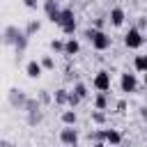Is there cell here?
Wrapping results in <instances>:
<instances>
[{
  "label": "cell",
  "mask_w": 147,
  "mask_h": 147,
  "mask_svg": "<svg viewBox=\"0 0 147 147\" xmlns=\"http://www.w3.org/2000/svg\"><path fill=\"white\" fill-rule=\"evenodd\" d=\"M76 122H78V115H76L74 108L62 113V124H64V126H76Z\"/></svg>",
  "instance_id": "cell-15"
},
{
  "label": "cell",
  "mask_w": 147,
  "mask_h": 147,
  "mask_svg": "<svg viewBox=\"0 0 147 147\" xmlns=\"http://www.w3.org/2000/svg\"><path fill=\"white\" fill-rule=\"evenodd\" d=\"M60 142L62 145H76L78 142V129L76 126H64L60 131Z\"/></svg>",
  "instance_id": "cell-7"
},
{
  "label": "cell",
  "mask_w": 147,
  "mask_h": 147,
  "mask_svg": "<svg viewBox=\"0 0 147 147\" xmlns=\"http://www.w3.org/2000/svg\"><path fill=\"white\" fill-rule=\"evenodd\" d=\"M94 108H96V110H106V108H108V96H106V92H99V94L94 96Z\"/></svg>",
  "instance_id": "cell-18"
},
{
  "label": "cell",
  "mask_w": 147,
  "mask_h": 147,
  "mask_svg": "<svg viewBox=\"0 0 147 147\" xmlns=\"http://www.w3.org/2000/svg\"><path fill=\"white\" fill-rule=\"evenodd\" d=\"M44 11H46V16H53L55 11H60L57 0H44Z\"/></svg>",
  "instance_id": "cell-21"
},
{
  "label": "cell",
  "mask_w": 147,
  "mask_h": 147,
  "mask_svg": "<svg viewBox=\"0 0 147 147\" xmlns=\"http://www.w3.org/2000/svg\"><path fill=\"white\" fill-rule=\"evenodd\" d=\"M80 53V44H78V39L76 37H69L67 41H64V46H62V55H78Z\"/></svg>",
  "instance_id": "cell-11"
},
{
  "label": "cell",
  "mask_w": 147,
  "mask_h": 147,
  "mask_svg": "<svg viewBox=\"0 0 147 147\" xmlns=\"http://www.w3.org/2000/svg\"><path fill=\"white\" fill-rule=\"evenodd\" d=\"M145 44V37H142V30H138V28H129V32L124 34V46L126 48H140Z\"/></svg>",
  "instance_id": "cell-3"
},
{
  "label": "cell",
  "mask_w": 147,
  "mask_h": 147,
  "mask_svg": "<svg viewBox=\"0 0 147 147\" xmlns=\"http://www.w3.org/2000/svg\"><path fill=\"white\" fill-rule=\"evenodd\" d=\"M25 48H28V37L21 32V37L14 41V51H16V55H21V53H25Z\"/></svg>",
  "instance_id": "cell-16"
},
{
  "label": "cell",
  "mask_w": 147,
  "mask_h": 147,
  "mask_svg": "<svg viewBox=\"0 0 147 147\" xmlns=\"http://www.w3.org/2000/svg\"><path fill=\"white\" fill-rule=\"evenodd\" d=\"M23 5H25L28 9H37V7H39V0H23Z\"/></svg>",
  "instance_id": "cell-27"
},
{
  "label": "cell",
  "mask_w": 147,
  "mask_h": 147,
  "mask_svg": "<svg viewBox=\"0 0 147 147\" xmlns=\"http://www.w3.org/2000/svg\"><path fill=\"white\" fill-rule=\"evenodd\" d=\"M90 117H92L94 124H103V122H106V113H103V110H96V108L90 113Z\"/></svg>",
  "instance_id": "cell-22"
},
{
  "label": "cell",
  "mask_w": 147,
  "mask_h": 147,
  "mask_svg": "<svg viewBox=\"0 0 147 147\" xmlns=\"http://www.w3.org/2000/svg\"><path fill=\"white\" fill-rule=\"evenodd\" d=\"M39 64H41V69H55V60H53L51 55H44V57L39 60Z\"/></svg>",
  "instance_id": "cell-24"
},
{
  "label": "cell",
  "mask_w": 147,
  "mask_h": 147,
  "mask_svg": "<svg viewBox=\"0 0 147 147\" xmlns=\"http://www.w3.org/2000/svg\"><path fill=\"white\" fill-rule=\"evenodd\" d=\"M0 147H18V145L11 142V140H7V138H2V140H0Z\"/></svg>",
  "instance_id": "cell-28"
},
{
  "label": "cell",
  "mask_w": 147,
  "mask_h": 147,
  "mask_svg": "<svg viewBox=\"0 0 147 147\" xmlns=\"http://www.w3.org/2000/svg\"><path fill=\"white\" fill-rule=\"evenodd\" d=\"M101 140L115 147V145H122V133L117 129H101Z\"/></svg>",
  "instance_id": "cell-8"
},
{
  "label": "cell",
  "mask_w": 147,
  "mask_h": 147,
  "mask_svg": "<svg viewBox=\"0 0 147 147\" xmlns=\"http://www.w3.org/2000/svg\"><path fill=\"white\" fill-rule=\"evenodd\" d=\"M92 147H106V142H103V140H94V145H92Z\"/></svg>",
  "instance_id": "cell-31"
},
{
  "label": "cell",
  "mask_w": 147,
  "mask_h": 147,
  "mask_svg": "<svg viewBox=\"0 0 147 147\" xmlns=\"http://www.w3.org/2000/svg\"><path fill=\"white\" fill-rule=\"evenodd\" d=\"M67 94H69V90L60 87V90H55V94H53V101H55L57 106H67Z\"/></svg>",
  "instance_id": "cell-17"
},
{
  "label": "cell",
  "mask_w": 147,
  "mask_h": 147,
  "mask_svg": "<svg viewBox=\"0 0 147 147\" xmlns=\"http://www.w3.org/2000/svg\"><path fill=\"white\" fill-rule=\"evenodd\" d=\"M126 110V101L122 99V101H117V113H124Z\"/></svg>",
  "instance_id": "cell-29"
},
{
  "label": "cell",
  "mask_w": 147,
  "mask_h": 147,
  "mask_svg": "<svg viewBox=\"0 0 147 147\" xmlns=\"http://www.w3.org/2000/svg\"><path fill=\"white\" fill-rule=\"evenodd\" d=\"M62 46H64L62 39H51V51L53 53H62Z\"/></svg>",
  "instance_id": "cell-26"
},
{
  "label": "cell",
  "mask_w": 147,
  "mask_h": 147,
  "mask_svg": "<svg viewBox=\"0 0 147 147\" xmlns=\"http://www.w3.org/2000/svg\"><path fill=\"white\" fill-rule=\"evenodd\" d=\"M133 67H136V71H138V74L147 71V55H136V60H133Z\"/></svg>",
  "instance_id": "cell-19"
},
{
  "label": "cell",
  "mask_w": 147,
  "mask_h": 147,
  "mask_svg": "<svg viewBox=\"0 0 147 147\" xmlns=\"http://www.w3.org/2000/svg\"><path fill=\"white\" fill-rule=\"evenodd\" d=\"M90 44H92V48H96V51H108V48L113 46V37L106 34L103 30H96V28H94V34L90 37Z\"/></svg>",
  "instance_id": "cell-2"
},
{
  "label": "cell",
  "mask_w": 147,
  "mask_h": 147,
  "mask_svg": "<svg viewBox=\"0 0 147 147\" xmlns=\"http://www.w3.org/2000/svg\"><path fill=\"white\" fill-rule=\"evenodd\" d=\"M108 21H110V25H113V28H122V25H124V21H126L124 9H122V7H113V9H110Z\"/></svg>",
  "instance_id": "cell-10"
},
{
  "label": "cell",
  "mask_w": 147,
  "mask_h": 147,
  "mask_svg": "<svg viewBox=\"0 0 147 147\" xmlns=\"http://www.w3.org/2000/svg\"><path fill=\"white\" fill-rule=\"evenodd\" d=\"M57 25H60V30H62L64 34H69V37H71V34L76 32V14H74V9H69V7L60 9Z\"/></svg>",
  "instance_id": "cell-1"
},
{
  "label": "cell",
  "mask_w": 147,
  "mask_h": 147,
  "mask_svg": "<svg viewBox=\"0 0 147 147\" xmlns=\"http://www.w3.org/2000/svg\"><path fill=\"white\" fill-rule=\"evenodd\" d=\"M21 32H23V30H18L16 25H7V28L2 30V34H0V37H2V44H7V46H14V41L21 37Z\"/></svg>",
  "instance_id": "cell-9"
},
{
  "label": "cell",
  "mask_w": 147,
  "mask_h": 147,
  "mask_svg": "<svg viewBox=\"0 0 147 147\" xmlns=\"http://www.w3.org/2000/svg\"><path fill=\"white\" fill-rule=\"evenodd\" d=\"M67 147H78V142H76V145H67Z\"/></svg>",
  "instance_id": "cell-32"
},
{
  "label": "cell",
  "mask_w": 147,
  "mask_h": 147,
  "mask_svg": "<svg viewBox=\"0 0 147 147\" xmlns=\"http://www.w3.org/2000/svg\"><path fill=\"white\" fill-rule=\"evenodd\" d=\"M145 23H147V21H145V16H140V18H138V25H136V28H138V30H145Z\"/></svg>",
  "instance_id": "cell-30"
},
{
  "label": "cell",
  "mask_w": 147,
  "mask_h": 147,
  "mask_svg": "<svg viewBox=\"0 0 147 147\" xmlns=\"http://www.w3.org/2000/svg\"><path fill=\"white\" fill-rule=\"evenodd\" d=\"M41 64H39V60H30L28 64H25V76L28 78H32V80H37L39 76H41Z\"/></svg>",
  "instance_id": "cell-12"
},
{
  "label": "cell",
  "mask_w": 147,
  "mask_h": 147,
  "mask_svg": "<svg viewBox=\"0 0 147 147\" xmlns=\"http://www.w3.org/2000/svg\"><path fill=\"white\" fill-rule=\"evenodd\" d=\"M71 92H74V94H76V96H78L80 101H83V99H87V94H90V92H87V85H85V83H76Z\"/></svg>",
  "instance_id": "cell-20"
},
{
  "label": "cell",
  "mask_w": 147,
  "mask_h": 147,
  "mask_svg": "<svg viewBox=\"0 0 147 147\" xmlns=\"http://www.w3.org/2000/svg\"><path fill=\"white\" fill-rule=\"evenodd\" d=\"M44 119V113H41V108H37V110H30V113H25V122L30 124V126H37L39 122Z\"/></svg>",
  "instance_id": "cell-13"
},
{
  "label": "cell",
  "mask_w": 147,
  "mask_h": 147,
  "mask_svg": "<svg viewBox=\"0 0 147 147\" xmlns=\"http://www.w3.org/2000/svg\"><path fill=\"white\" fill-rule=\"evenodd\" d=\"M0 44H2V37H0Z\"/></svg>",
  "instance_id": "cell-33"
},
{
  "label": "cell",
  "mask_w": 147,
  "mask_h": 147,
  "mask_svg": "<svg viewBox=\"0 0 147 147\" xmlns=\"http://www.w3.org/2000/svg\"><path fill=\"white\" fill-rule=\"evenodd\" d=\"M119 87H122L124 94H133V92H138V76H136V74H122V78H119Z\"/></svg>",
  "instance_id": "cell-5"
},
{
  "label": "cell",
  "mask_w": 147,
  "mask_h": 147,
  "mask_svg": "<svg viewBox=\"0 0 147 147\" xmlns=\"http://www.w3.org/2000/svg\"><path fill=\"white\" fill-rule=\"evenodd\" d=\"M39 30H41V23H39L37 18H32V21H28V25H25V30H23V34H25V37L30 39V37H34V34H37Z\"/></svg>",
  "instance_id": "cell-14"
},
{
  "label": "cell",
  "mask_w": 147,
  "mask_h": 147,
  "mask_svg": "<svg viewBox=\"0 0 147 147\" xmlns=\"http://www.w3.org/2000/svg\"><path fill=\"white\" fill-rule=\"evenodd\" d=\"M25 99H28V94H25L23 90H18V87H9V92H7V101H9L11 108L21 110L23 103H25Z\"/></svg>",
  "instance_id": "cell-4"
},
{
  "label": "cell",
  "mask_w": 147,
  "mask_h": 147,
  "mask_svg": "<svg viewBox=\"0 0 147 147\" xmlns=\"http://www.w3.org/2000/svg\"><path fill=\"white\" fill-rule=\"evenodd\" d=\"M115 147H119V145H115Z\"/></svg>",
  "instance_id": "cell-34"
},
{
  "label": "cell",
  "mask_w": 147,
  "mask_h": 147,
  "mask_svg": "<svg viewBox=\"0 0 147 147\" xmlns=\"http://www.w3.org/2000/svg\"><path fill=\"white\" fill-rule=\"evenodd\" d=\"M78 103H80V99H78V96H76V94L69 90V94H67V106H69V108H76Z\"/></svg>",
  "instance_id": "cell-25"
},
{
  "label": "cell",
  "mask_w": 147,
  "mask_h": 147,
  "mask_svg": "<svg viewBox=\"0 0 147 147\" xmlns=\"http://www.w3.org/2000/svg\"><path fill=\"white\" fill-rule=\"evenodd\" d=\"M34 99H37V101H39V103H51V101H53V96H51V94H48V90H39V92H37V96H34Z\"/></svg>",
  "instance_id": "cell-23"
},
{
  "label": "cell",
  "mask_w": 147,
  "mask_h": 147,
  "mask_svg": "<svg viewBox=\"0 0 147 147\" xmlns=\"http://www.w3.org/2000/svg\"><path fill=\"white\" fill-rule=\"evenodd\" d=\"M92 85L99 90V92H106L108 94V90H110V74L108 71H96V76H94V80H92Z\"/></svg>",
  "instance_id": "cell-6"
}]
</instances>
